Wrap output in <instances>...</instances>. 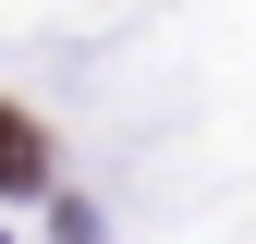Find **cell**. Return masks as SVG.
<instances>
[{"label":"cell","mask_w":256,"mask_h":244,"mask_svg":"<svg viewBox=\"0 0 256 244\" xmlns=\"http://www.w3.org/2000/svg\"><path fill=\"white\" fill-rule=\"evenodd\" d=\"M37 183H49V134L24 110H0V196H37Z\"/></svg>","instance_id":"1"}]
</instances>
